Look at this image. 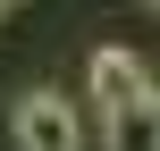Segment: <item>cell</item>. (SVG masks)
I'll return each instance as SVG.
<instances>
[{
	"label": "cell",
	"instance_id": "7a4b0ae2",
	"mask_svg": "<svg viewBox=\"0 0 160 151\" xmlns=\"http://www.w3.org/2000/svg\"><path fill=\"white\" fill-rule=\"evenodd\" d=\"M84 84H93V118H110V109H135V101H152V67H143L135 50H118V42H101V50L84 59Z\"/></svg>",
	"mask_w": 160,
	"mask_h": 151
},
{
	"label": "cell",
	"instance_id": "6da1fadb",
	"mask_svg": "<svg viewBox=\"0 0 160 151\" xmlns=\"http://www.w3.org/2000/svg\"><path fill=\"white\" fill-rule=\"evenodd\" d=\"M8 134H17V151H84V109L59 84H25L8 109Z\"/></svg>",
	"mask_w": 160,
	"mask_h": 151
},
{
	"label": "cell",
	"instance_id": "277c9868",
	"mask_svg": "<svg viewBox=\"0 0 160 151\" xmlns=\"http://www.w3.org/2000/svg\"><path fill=\"white\" fill-rule=\"evenodd\" d=\"M152 134H160V84H152Z\"/></svg>",
	"mask_w": 160,
	"mask_h": 151
},
{
	"label": "cell",
	"instance_id": "3957f363",
	"mask_svg": "<svg viewBox=\"0 0 160 151\" xmlns=\"http://www.w3.org/2000/svg\"><path fill=\"white\" fill-rule=\"evenodd\" d=\"M101 143H110V151H160V134H152V101L110 109V118H101Z\"/></svg>",
	"mask_w": 160,
	"mask_h": 151
},
{
	"label": "cell",
	"instance_id": "8992f818",
	"mask_svg": "<svg viewBox=\"0 0 160 151\" xmlns=\"http://www.w3.org/2000/svg\"><path fill=\"white\" fill-rule=\"evenodd\" d=\"M152 8H160V0H152Z\"/></svg>",
	"mask_w": 160,
	"mask_h": 151
},
{
	"label": "cell",
	"instance_id": "5b68a950",
	"mask_svg": "<svg viewBox=\"0 0 160 151\" xmlns=\"http://www.w3.org/2000/svg\"><path fill=\"white\" fill-rule=\"evenodd\" d=\"M0 8H8V0H0Z\"/></svg>",
	"mask_w": 160,
	"mask_h": 151
}]
</instances>
